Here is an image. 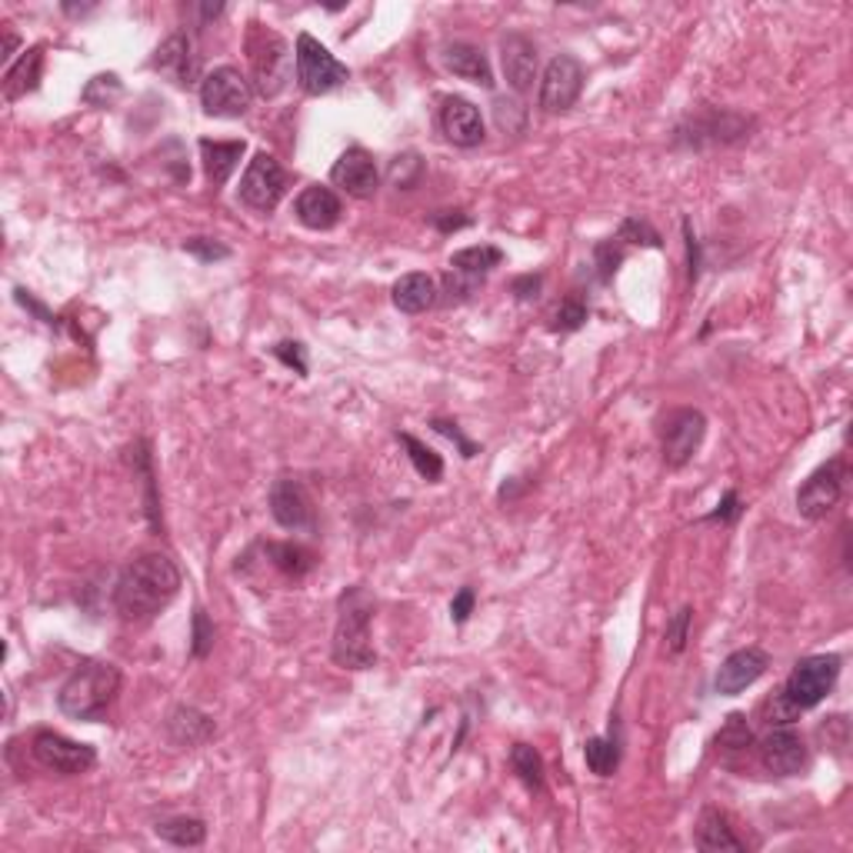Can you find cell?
I'll return each instance as SVG.
<instances>
[{
    "instance_id": "6da1fadb",
    "label": "cell",
    "mask_w": 853,
    "mask_h": 853,
    "mask_svg": "<svg viewBox=\"0 0 853 853\" xmlns=\"http://www.w3.org/2000/svg\"><path fill=\"white\" fill-rule=\"evenodd\" d=\"M183 577L167 554H144L127 564L114 587V611L127 624L154 620L180 590Z\"/></svg>"
},
{
    "instance_id": "7a4b0ae2",
    "label": "cell",
    "mask_w": 853,
    "mask_h": 853,
    "mask_svg": "<svg viewBox=\"0 0 853 853\" xmlns=\"http://www.w3.org/2000/svg\"><path fill=\"white\" fill-rule=\"evenodd\" d=\"M370 617L374 597L364 587H347L337 601V627H334V664L347 671H367L377 664V650L370 643Z\"/></svg>"
},
{
    "instance_id": "3957f363",
    "label": "cell",
    "mask_w": 853,
    "mask_h": 853,
    "mask_svg": "<svg viewBox=\"0 0 853 853\" xmlns=\"http://www.w3.org/2000/svg\"><path fill=\"white\" fill-rule=\"evenodd\" d=\"M120 690V671L107 661H84L60 684L57 707L74 720H100Z\"/></svg>"
},
{
    "instance_id": "277c9868",
    "label": "cell",
    "mask_w": 853,
    "mask_h": 853,
    "mask_svg": "<svg viewBox=\"0 0 853 853\" xmlns=\"http://www.w3.org/2000/svg\"><path fill=\"white\" fill-rule=\"evenodd\" d=\"M750 120L734 114V110H716V107H703L697 114H690L674 134L677 147H690V151H703V147H716V144H737L747 138Z\"/></svg>"
},
{
    "instance_id": "5b68a950",
    "label": "cell",
    "mask_w": 853,
    "mask_h": 853,
    "mask_svg": "<svg viewBox=\"0 0 853 853\" xmlns=\"http://www.w3.org/2000/svg\"><path fill=\"white\" fill-rule=\"evenodd\" d=\"M247 50H250V68H253L257 94L277 97L287 87V81H291V50H287L284 37H277L274 31L253 24L250 37H247Z\"/></svg>"
},
{
    "instance_id": "8992f818",
    "label": "cell",
    "mask_w": 853,
    "mask_h": 853,
    "mask_svg": "<svg viewBox=\"0 0 853 853\" xmlns=\"http://www.w3.org/2000/svg\"><path fill=\"white\" fill-rule=\"evenodd\" d=\"M840 664H843V661L837 657V653H817V657H804V661L794 667V674L786 677L780 697L791 703L797 713L817 707V703L833 690V684H837V677H840Z\"/></svg>"
},
{
    "instance_id": "52a82bcc",
    "label": "cell",
    "mask_w": 853,
    "mask_h": 853,
    "mask_svg": "<svg viewBox=\"0 0 853 853\" xmlns=\"http://www.w3.org/2000/svg\"><path fill=\"white\" fill-rule=\"evenodd\" d=\"M294 63H297V81L307 94H331L337 91L351 71L344 68V63L327 50L317 37L310 34H300L297 37V50H294Z\"/></svg>"
},
{
    "instance_id": "ba28073f",
    "label": "cell",
    "mask_w": 853,
    "mask_h": 853,
    "mask_svg": "<svg viewBox=\"0 0 853 853\" xmlns=\"http://www.w3.org/2000/svg\"><path fill=\"white\" fill-rule=\"evenodd\" d=\"M583 81H587V71L583 63L573 57V54H557L547 71L541 78V94H537V104L544 114H564L570 110L580 94H583Z\"/></svg>"
},
{
    "instance_id": "9c48e42d",
    "label": "cell",
    "mask_w": 853,
    "mask_h": 853,
    "mask_svg": "<svg viewBox=\"0 0 853 853\" xmlns=\"http://www.w3.org/2000/svg\"><path fill=\"white\" fill-rule=\"evenodd\" d=\"M284 190H287V174L277 164V157H271L268 151L253 154V161L240 177V201L260 214H271L281 204Z\"/></svg>"
},
{
    "instance_id": "30bf717a",
    "label": "cell",
    "mask_w": 853,
    "mask_h": 853,
    "mask_svg": "<svg viewBox=\"0 0 853 853\" xmlns=\"http://www.w3.org/2000/svg\"><path fill=\"white\" fill-rule=\"evenodd\" d=\"M703 434H707V417L694 407H684V411H674L667 420H664V430H661V453H664V464L671 471H680L694 461V453L700 450L703 443Z\"/></svg>"
},
{
    "instance_id": "8fae6325",
    "label": "cell",
    "mask_w": 853,
    "mask_h": 853,
    "mask_svg": "<svg viewBox=\"0 0 853 853\" xmlns=\"http://www.w3.org/2000/svg\"><path fill=\"white\" fill-rule=\"evenodd\" d=\"M250 97V81L237 68H217L201 81V107L211 117H244Z\"/></svg>"
},
{
    "instance_id": "7c38bea8",
    "label": "cell",
    "mask_w": 853,
    "mask_h": 853,
    "mask_svg": "<svg viewBox=\"0 0 853 853\" xmlns=\"http://www.w3.org/2000/svg\"><path fill=\"white\" fill-rule=\"evenodd\" d=\"M843 481H846V464L843 457H833L824 467H817L804 487L797 490V510L807 520H824L843 497Z\"/></svg>"
},
{
    "instance_id": "4fadbf2b",
    "label": "cell",
    "mask_w": 853,
    "mask_h": 853,
    "mask_svg": "<svg viewBox=\"0 0 853 853\" xmlns=\"http://www.w3.org/2000/svg\"><path fill=\"white\" fill-rule=\"evenodd\" d=\"M34 757H37L40 767H47L60 777L87 773L97 763V750L91 744H78V741L54 734V731H40L34 737Z\"/></svg>"
},
{
    "instance_id": "5bb4252c",
    "label": "cell",
    "mask_w": 853,
    "mask_h": 853,
    "mask_svg": "<svg viewBox=\"0 0 853 853\" xmlns=\"http://www.w3.org/2000/svg\"><path fill=\"white\" fill-rule=\"evenodd\" d=\"M760 763L773 773V777H797L801 770H807L810 754L807 744L801 741L797 731L791 727H777L763 737L760 744Z\"/></svg>"
},
{
    "instance_id": "9a60e30c",
    "label": "cell",
    "mask_w": 853,
    "mask_h": 853,
    "mask_svg": "<svg viewBox=\"0 0 853 853\" xmlns=\"http://www.w3.org/2000/svg\"><path fill=\"white\" fill-rule=\"evenodd\" d=\"M331 183L341 187L347 197L367 201V197H374V190L380 187V174H377L374 157H370L364 147H351V151H344V154L334 161V167H331Z\"/></svg>"
},
{
    "instance_id": "2e32d148",
    "label": "cell",
    "mask_w": 853,
    "mask_h": 853,
    "mask_svg": "<svg viewBox=\"0 0 853 853\" xmlns=\"http://www.w3.org/2000/svg\"><path fill=\"white\" fill-rule=\"evenodd\" d=\"M767 667H770V657H767L760 647L734 650L731 657L720 664L713 687H716V694H724V697H737L741 690L754 687V684L767 674Z\"/></svg>"
},
{
    "instance_id": "e0dca14e",
    "label": "cell",
    "mask_w": 853,
    "mask_h": 853,
    "mask_svg": "<svg viewBox=\"0 0 853 853\" xmlns=\"http://www.w3.org/2000/svg\"><path fill=\"white\" fill-rule=\"evenodd\" d=\"M271 513L281 528L287 531H304L313 523V500L307 487L294 477H277L271 487Z\"/></svg>"
},
{
    "instance_id": "ac0fdd59",
    "label": "cell",
    "mask_w": 853,
    "mask_h": 853,
    "mask_svg": "<svg viewBox=\"0 0 853 853\" xmlns=\"http://www.w3.org/2000/svg\"><path fill=\"white\" fill-rule=\"evenodd\" d=\"M440 130L453 147H477L484 134V117L467 97H447L440 107Z\"/></svg>"
},
{
    "instance_id": "d6986e66",
    "label": "cell",
    "mask_w": 853,
    "mask_h": 853,
    "mask_svg": "<svg viewBox=\"0 0 853 853\" xmlns=\"http://www.w3.org/2000/svg\"><path fill=\"white\" fill-rule=\"evenodd\" d=\"M500 63L503 78L517 94H528L537 81V47L523 34H507L500 40Z\"/></svg>"
},
{
    "instance_id": "ffe728a7",
    "label": "cell",
    "mask_w": 853,
    "mask_h": 853,
    "mask_svg": "<svg viewBox=\"0 0 853 853\" xmlns=\"http://www.w3.org/2000/svg\"><path fill=\"white\" fill-rule=\"evenodd\" d=\"M151 68L157 74H164L167 81H174L177 87H190L197 81V54H193V44L190 37L180 31V34H170L157 50H154V60Z\"/></svg>"
},
{
    "instance_id": "44dd1931",
    "label": "cell",
    "mask_w": 853,
    "mask_h": 853,
    "mask_svg": "<svg viewBox=\"0 0 853 853\" xmlns=\"http://www.w3.org/2000/svg\"><path fill=\"white\" fill-rule=\"evenodd\" d=\"M341 211H344L341 197L331 187H320V183L304 187L300 197H297V204H294V214H297V221L307 230H331V227H337Z\"/></svg>"
},
{
    "instance_id": "7402d4cb",
    "label": "cell",
    "mask_w": 853,
    "mask_h": 853,
    "mask_svg": "<svg viewBox=\"0 0 853 853\" xmlns=\"http://www.w3.org/2000/svg\"><path fill=\"white\" fill-rule=\"evenodd\" d=\"M443 63H447V71L457 74V78H464L471 84H481V87H494L490 60L474 44H447L443 47Z\"/></svg>"
},
{
    "instance_id": "603a6c76",
    "label": "cell",
    "mask_w": 853,
    "mask_h": 853,
    "mask_svg": "<svg viewBox=\"0 0 853 853\" xmlns=\"http://www.w3.org/2000/svg\"><path fill=\"white\" fill-rule=\"evenodd\" d=\"M167 734L180 747H201L217 734V727H214V720L197 707H177L167 720Z\"/></svg>"
},
{
    "instance_id": "cb8c5ba5",
    "label": "cell",
    "mask_w": 853,
    "mask_h": 853,
    "mask_svg": "<svg viewBox=\"0 0 853 853\" xmlns=\"http://www.w3.org/2000/svg\"><path fill=\"white\" fill-rule=\"evenodd\" d=\"M390 297H393V307H398L401 313H424L427 307L437 304V281L430 274H420V271L404 274L398 284H393Z\"/></svg>"
},
{
    "instance_id": "d4e9b609",
    "label": "cell",
    "mask_w": 853,
    "mask_h": 853,
    "mask_svg": "<svg viewBox=\"0 0 853 853\" xmlns=\"http://www.w3.org/2000/svg\"><path fill=\"white\" fill-rule=\"evenodd\" d=\"M247 144L244 141H201V161H204V174L214 187L227 183L230 174L237 170L240 157H244Z\"/></svg>"
},
{
    "instance_id": "484cf974",
    "label": "cell",
    "mask_w": 853,
    "mask_h": 853,
    "mask_svg": "<svg viewBox=\"0 0 853 853\" xmlns=\"http://www.w3.org/2000/svg\"><path fill=\"white\" fill-rule=\"evenodd\" d=\"M44 74V47H31L21 54L17 63H11L8 74H4V97L14 104L21 97H27L31 91H37Z\"/></svg>"
},
{
    "instance_id": "4316f807",
    "label": "cell",
    "mask_w": 853,
    "mask_h": 853,
    "mask_svg": "<svg viewBox=\"0 0 853 853\" xmlns=\"http://www.w3.org/2000/svg\"><path fill=\"white\" fill-rule=\"evenodd\" d=\"M700 850H744V840L734 833L727 814H720L713 807H707L697 820V833H694Z\"/></svg>"
},
{
    "instance_id": "83f0119b",
    "label": "cell",
    "mask_w": 853,
    "mask_h": 853,
    "mask_svg": "<svg viewBox=\"0 0 853 853\" xmlns=\"http://www.w3.org/2000/svg\"><path fill=\"white\" fill-rule=\"evenodd\" d=\"M500 260H503V250H500V247H494V244H477V247L457 250V253L450 257V271L467 274V277H474V281H484L494 268H500Z\"/></svg>"
},
{
    "instance_id": "f1b7e54d",
    "label": "cell",
    "mask_w": 853,
    "mask_h": 853,
    "mask_svg": "<svg viewBox=\"0 0 853 853\" xmlns=\"http://www.w3.org/2000/svg\"><path fill=\"white\" fill-rule=\"evenodd\" d=\"M264 550V557L271 560V567L281 573V577H287V580H304L307 573H310V567H313V554L310 550H304V547H297V544H264L260 547Z\"/></svg>"
},
{
    "instance_id": "f546056e",
    "label": "cell",
    "mask_w": 853,
    "mask_h": 853,
    "mask_svg": "<svg viewBox=\"0 0 853 853\" xmlns=\"http://www.w3.org/2000/svg\"><path fill=\"white\" fill-rule=\"evenodd\" d=\"M154 833L174 846H201L208 840V824L197 817H170L154 827Z\"/></svg>"
},
{
    "instance_id": "4dcf8cb0",
    "label": "cell",
    "mask_w": 853,
    "mask_h": 853,
    "mask_svg": "<svg viewBox=\"0 0 853 853\" xmlns=\"http://www.w3.org/2000/svg\"><path fill=\"white\" fill-rule=\"evenodd\" d=\"M510 767L523 780V786H531V791H541L544 786V757L531 744H513L510 747Z\"/></svg>"
},
{
    "instance_id": "1f68e13d",
    "label": "cell",
    "mask_w": 853,
    "mask_h": 853,
    "mask_svg": "<svg viewBox=\"0 0 853 853\" xmlns=\"http://www.w3.org/2000/svg\"><path fill=\"white\" fill-rule=\"evenodd\" d=\"M583 760L597 777H611L620 767V744L611 737H590L583 744Z\"/></svg>"
},
{
    "instance_id": "d6a6232c",
    "label": "cell",
    "mask_w": 853,
    "mask_h": 853,
    "mask_svg": "<svg viewBox=\"0 0 853 853\" xmlns=\"http://www.w3.org/2000/svg\"><path fill=\"white\" fill-rule=\"evenodd\" d=\"M398 440L404 443V450H407V457H411L414 471H417L424 481H440V477H443V461H440V453H437V450H430L427 443H420V440L411 437V434H398Z\"/></svg>"
},
{
    "instance_id": "836d02e7",
    "label": "cell",
    "mask_w": 853,
    "mask_h": 853,
    "mask_svg": "<svg viewBox=\"0 0 853 853\" xmlns=\"http://www.w3.org/2000/svg\"><path fill=\"white\" fill-rule=\"evenodd\" d=\"M750 744H754V731H750V724H747V716H744V713H731L727 724L720 727V734H716V747L724 750V754H741V750H747Z\"/></svg>"
},
{
    "instance_id": "e575fe53",
    "label": "cell",
    "mask_w": 853,
    "mask_h": 853,
    "mask_svg": "<svg viewBox=\"0 0 853 853\" xmlns=\"http://www.w3.org/2000/svg\"><path fill=\"white\" fill-rule=\"evenodd\" d=\"M583 320H587V304H583L580 294H570V297L557 307V313H554V331H560V334L580 331Z\"/></svg>"
},
{
    "instance_id": "d590c367",
    "label": "cell",
    "mask_w": 853,
    "mask_h": 853,
    "mask_svg": "<svg viewBox=\"0 0 853 853\" xmlns=\"http://www.w3.org/2000/svg\"><path fill=\"white\" fill-rule=\"evenodd\" d=\"M420 174H424V164H420L417 154H401V157L390 161V183H393V187L411 190V187L420 180Z\"/></svg>"
},
{
    "instance_id": "8d00e7d4",
    "label": "cell",
    "mask_w": 853,
    "mask_h": 853,
    "mask_svg": "<svg viewBox=\"0 0 853 853\" xmlns=\"http://www.w3.org/2000/svg\"><path fill=\"white\" fill-rule=\"evenodd\" d=\"M211 650H214V624H211L204 607H197L193 611V643H190V653L197 661H204Z\"/></svg>"
},
{
    "instance_id": "74e56055",
    "label": "cell",
    "mask_w": 853,
    "mask_h": 853,
    "mask_svg": "<svg viewBox=\"0 0 853 853\" xmlns=\"http://www.w3.org/2000/svg\"><path fill=\"white\" fill-rule=\"evenodd\" d=\"M117 97H120V81H117V74H97V78L87 84V91H84V100L94 104V107H110Z\"/></svg>"
},
{
    "instance_id": "f35d334b",
    "label": "cell",
    "mask_w": 853,
    "mask_h": 853,
    "mask_svg": "<svg viewBox=\"0 0 853 853\" xmlns=\"http://www.w3.org/2000/svg\"><path fill=\"white\" fill-rule=\"evenodd\" d=\"M690 624H694V611L690 607H680L671 620H667V650L671 653H680L687 647V637H690Z\"/></svg>"
},
{
    "instance_id": "ab89813d",
    "label": "cell",
    "mask_w": 853,
    "mask_h": 853,
    "mask_svg": "<svg viewBox=\"0 0 853 853\" xmlns=\"http://www.w3.org/2000/svg\"><path fill=\"white\" fill-rule=\"evenodd\" d=\"M183 250L193 253L197 260H204V264H214V260H227L230 257V247H224V244H217L211 237H190V240H183Z\"/></svg>"
},
{
    "instance_id": "60d3db41",
    "label": "cell",
    "mask_w": 853,
    "mask_h": 853,
    "mask_svg": "<svg viewBox=\"0 0 853 853\" xmlns=\"http://www.w3.org/2000/svg\"><path fill=\"white\" fill-rule=\"evenodd\" d=\"M617 240L647 244V247H661V234L653 230L647 221H640V217H627V221H624V227H620V234H617Z\"/></svg>"
},
{
    "instance_id": "b9f144b4",
    "label": "cell",
    "mask_w": 853,
    "mask_h": 853,
    "mask_svg": "<svg viewBox=\"0 0 853 853\" xmlns=\"http://www.w3.org/2000/svg\"><path fill=\"white\" fill-rule=\"evenodd\" d=\"M620 264H624V247H620L617 237L597 244V268H601V277H604V281H611Z\"/></svg>"
},
{
    "instance_id": "7bdbcfd3",
    "label": "cell",
    "mask_w": 853,
    "mask_h": 853,
    "mask_svg": "<svg viewBox=\"0 0 853 853\" xmlns=\"http://www.w3.org/2000/svg\"><path fill=\"white\" fill-rule=\"evenodd\" d=\"M274 357H277L281 364H287L291 370H297L300 377H307V360H304V347H300V344L284 341V344L274 347Z\"/></svg>"
},
{
    "instance_id": "ee69618b",
    "label": "cell",
    "mask_w": 853,
    "mask_h": 853,
    "mask_svg": "<svg viewBox=\"0 0 853 853\" xmlns=\"http://www.w3.org/2000/svg\"><path fill=\"white\" fill-rule=\"evenodd\" d=\"M494 117H497V123H500V130H517V123H513V117L523 123V110H520V104L517 100H507V97H497L494 100Z\"/></svg>"
},
{
    "instance_id": "f6af8a7d",
    "label": "cell",
    "mask_w": 853,
    "mask_h": 853,
    "mask_svg": "<svg viewBox=\"0 0 853 853\" xmlns=\"http://www.w3.org/2000/svg\"><path fill=\"white\" fill-rule=\"evenodd\" d=\"M430 427L437 430V434H443V437H450L457 447H461V453L464 457H474L477 453V443L474 440H467L464 434H461V427H457V424H450V420H430Z\"/></svg>"
},
{
    "instance_id": "bcb514c9",
    "label": "cell",
    "mask_w": 853,
    "mask_h": 853,
    "mask_svg": "<svg viewBox=\"0 0 853 853\" xmlns=\"http://www.w3.org/2000/svg\"><path fill=\"white\" fill-rule=\"evenodd\" d=\"M741 510H744V507H741V497H737L734 490H727L724 500L716 503V510H713L707 520H710V523H713V520H720V523H734V520L741 517Z\"/></svg>"
},
{
    "instance_id": "7dc6e473",
    "label": "cell",
    "mask_w": 853,
    "mask_h": 853,
    "mask_svg": "<svg viewBox=\"0 0 853 853\" xmlns=\"http://www.w3.org/2000/svg\"><path fill=\"white\" fill-rule=\"evenodd\" d=\"M471 614H474V590L464 587L461 594L450 601V617H453V624H467Z\"/></svg>"
},
{
    "instance_id": "c3c4849f",
    "label": "cell",
    "mask_w": 853,
    "mask_h": 853,
    "mask_svg": "<svg viewBox=\"0 0 853 853\" xmlns=\"http://www.w3.org/2000/svg\"><path fill=\"white\" fill-rule=\"evenodd\" d=\"M434 224H437L443 234H450V230H461V227H467V224H471V217H464L461 211H443V214H437V217H434Z\"/></svg>"
},
{
    "instance_id": "681fc988",
    "label": "cell",
    "mask_w": 853,
    "mask_h": 853,
    "mask_svg": "<svg viewBox=\"0 0 853 853\" xmlns=\"http://www.w3.org/2000/svg\"><path fill=\"white\" fill-rule=\"evenodd\" d=\"M537 291H541V274H537V277H534V274H528V277L513 281V294H517L520 300H531V297H537Z\"/></svg>"
},
{
    "instance_id": "f907efd6",
    "label": "cell",
    "mask_w": 853,
    "mask_h": 853,
    "mask_svg": "<svg viewBox=\"0 0 853 853\" xmlns=\"http://www.w3.org/2000/svg\"><path fill=\"white\" fill-rule=\"evenodd\" d=\"M684 234H687V253H690V281H697L700 277V247H697V237L687 221H684Z\"/></svg>"
},
{
    "instance_id": "816d5d0a",
    "label": "cell",
    "mask_w": 853,
    "mask_h": 853,
    "mask_svg": "<svg viewBox=\"0 0 853 853\" xmlns=\"http://www.w3.org/2000/svg\"><path fill=\"white\" fill-rule=\"evenodd\" d=\"M17 34L11 31V24H4V50H0V60H4V63H11L14 60V50H17Z\"/></svg>"
}]
</instances>
